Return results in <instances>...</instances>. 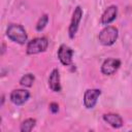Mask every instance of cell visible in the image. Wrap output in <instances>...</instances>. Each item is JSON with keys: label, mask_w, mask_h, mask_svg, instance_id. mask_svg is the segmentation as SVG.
Masks as SVG:
<instances>
[{"label": "cell", "mask_w": 132, "mask_h": 132, "mask_svg": "<svg viewBox=\"0 0 132 132\" xmlns=\"http://www.w3.org/2000/svg\"><path fill=\"white\" fill-rule=\"evenodd\" d=\"M50 110H51L53 113L58 112V110H59V105H58L56 102H52V103L50 104Z\"/></svg>", "instance_id": "cell-15"}, {"label": "cell", "mask_w": 132, "mask_h": 132, "mask_svg": "<svg viewBox=\"0 0 132 132\" xmlns=\"http://www.w3.org/2000/svg\"><path fill=\"white\" fill-rule=\"evenodd\" d=\"M48 87L54 92L61 91V84H60V73L58 69H53L48 77Z\"/></svg>", "instance_id": "cell-10"}, {"label": "cell", "mask_w": 132, "mask_h": 132, "mask_svg": "<svg viewBox=\"0 0 132 132\" xmlns=\"http://www.w3.org/2000/svg\"><path fill=\"white\" fill-rule=\"evenodd\" d=\"M117 15H118V7L116 5H110L102 13L100 22H101L102 25L107 26V25H109L110 23H112L116 20Z\"/></svg>", "instance_id": "cell-9"}, {"label": "cell", "mask_w": 132, "mask_h": 132, "mask_svg": "<svg viewBox=\"0 0 132 132\" xmlns=\"http://www.w3.org/2000/svg\"><path fill=\"white\" fill-rule=\"evenodd\" d=\"M10 101L15 105H23L30 97V93L27 90L16 89L10 93Z\"/></svg>", "instance_id": "cell-8"}, {"label": "cell", "mask_w": 132, "mask_h": 132, "mask_svg": "<svg viewBox=\"0 0 132 132\" xmlns=\"http://www.w3.org/2000/svg\"><path fill=\"white\" fill-rule=\"evenodd\" d=\"M4 103V95H2V98H1V105H3Z\"/></svg>", "instance_id": "cell-17"}, {"label": "cell", "mask_w": 132, "mask_h": 132, "mask_svg": "<svg viewBox=\"0 0 132 132\" xmlns=\"http://www.w3.org/2000/svg\"><path fill=\"white\" fill-rule=\"evenodd\" d=\"M118 35H119V31L116 27L106 26L105 28H103L100 31V33L98 35V39L101 44L109 46L116 42V40L118 39Z\"/></svg>", "instance_id": "cell-2"}, {"label": "cell", "mask_w": 132, "mask_h": 132, "mask_svg": "<svg viewBox=\"0 0 132 132\" xmlns=\"http://www.w3.org/2000/svg\"><path fill=\"white\" fill-rule=\"evenodd\" d=\"M47 22H48V15L47 14H43L40 16V19L38 20L37 24H36V30L37 31H41L45 28V26L47 25Z\"/></svg>", "instance_id": "cell-14"}, {"label": "cell", "mask_w": 132, "mask_h": 132, "mask_svg": "<svg viewBox=\"0 0 132 132\" xmlns=\"http://www.w3.org/2000/svg\"><path fill=\"white\" fill-rule=\"evenodd\" d=\"M48 40L46 37H37L27 43L26 52L28 55H35L44 52L47 48Z\"/></svg>", "instance_id": "cell-3"}, {"label": "cell", "mask_w": 132, "mask_h": 132, "mask_svg": "<svg viewBox=\"0 0 132 132\" xmlns=\"http://www.w3.org/2000/svg\"><path fill=\"white\" fill-rule=\"evenodd\" d=\"M72 56H73V51L71 50V47H69L66 44L60 45L58 50V58L63 65L65 66L70 65L72 63Z\"/></svg>", "instance_id": "cell-7"}, {"label": "cell", "mask_w": 132, "mask_h": 132, "mask_svg": "<svg viewBox=\"0 0 132 132\" xmlns=\"http://www.w3.org/2000/svg\"><path fill=\"white\" fill-rule=\"evenodd\" d=\"M81 16H82V9H81L80 6H76L74 11H73L71 22H70V25H69V28H68V35H69L70 38H74V36L77 32L78 25L80 23Z\"/></svg>", "instance_id": "cell-4"}, {"label": "cell", "mask_w": 132, "mask_h": 132, "mask_svg": "<svg viewBox=\"0 0 132 132\" xmlns=\"http://www.w3.org/2000/svg\"><path fill=\"white\" fill-rule=\"evenodd\" d=\"M120 66H121V61L119 59L108 58L103 62L101 66V72L105 75H111L120 68Z\"/></svg>", "instance_id": "cell-6"}, {"label": "cell", "mask_w": 132, "mask_h": 132, "mask_svg": "<svg viewBox=\"0 0 132 132\" xmlns=\"http://www.w3.org/2000/svg\"><path fill=\"white\" fill-rule=\"evenodd\" d=\"M4 51H5V44H4V43H3V44H2V53H1V54H2V55H3V54H4Z\"/></svg>", "instance_id": "cell-16"}, {"label": "cell", "mask_w": 132, "mask_h": 132, "mask_svg": "<svg viewBox=\"0 0 132 132\" xmlns=\"http://www.w3.org/2000/svg\"><path fill=\"white\" fill-rule=\"evenodd\" d=\"M6 35L10 40H12L16 43H20V44H25L27 42V38H28L25 28L19 24L9 25L6 30Z\"/></svg>", "instance_id": "cell-1"}, {"label": "cell", "mask_w": 132, "mask_h": 132, "mask_svg": "<svg viewBox=\"0 0 132 132\" xmlns=\"http://www.w3.org/2000/svg\"><path fill=\"white\" fill-rule=\"evenodd\" d=\"M36 125V120L35 119H27L25 120L22 124H21V127H20V130L22 132H30Z\"/></svg>", "instance_id": "cell-12"}, {"label": "cell", "mask_w": 132, "mask_h": 132, "mask_svg": "<svg viewBox=\"0 0 132 132\" xmlns=\"http://www.w3.org/2000/svg\"><path fill=\"white\" fill-rule=\"evenodd\" d=\"M101 95V91L99 89H89L84 94V105L86 108H93L99 96Z\"/></svg>", "instance_id": "cell-5"}, {"label": "cell", "mask_w": 132, "mask_h": 132, "mask_svg": "<svg viewBox=\"0 0 132 132\" xmlns=\"http://www.w3.org/2000/svg\"><path fill=\"white\" fill-rule=\"evenodd\" d=\"M34 79H35V77H34V75H33L32 73H27V74H25V75H23V76L21 77V79H20V85L23 86V87L29 88V87H31V86L33 85Z\"/></svg>", "instance_id": "cell-13"}, {"label": "cell", "mask_w": 132, "mask_h": 132, "mask_svg": "<svg viewBox=\"0 0 132 132\" xmlns=\"http://www.w3.org/2000/svg\"><path fill=\"white\" fill-rule=\"evenodd\" d=\"M103 120L112 128H121L123 126V119L117 113H105L103 114Z\"/></svg>", "instance_id": "cell-11"}]
</instances>
